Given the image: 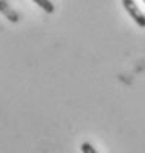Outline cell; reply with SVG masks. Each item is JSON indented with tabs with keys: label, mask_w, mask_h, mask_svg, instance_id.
Here are the masks:
<instances>
[{
	"label": "cell",
	"mask_w": 145,
	"mask_h": 153,
	"mask_svg": "<svg viewBox=\"0 0 145 153\" xmlns=\"http://www.w3.org/2000/svg\"><path fill=\"white\" fill-rule=\"evenodd\" d=\"M122 4L125 7L129 16L135 21V24L141 28H145V15L141 12V9L138 7L135 0H122Z\"/></svg>",
	"instance_id": "obj_1"
},
{
	"label": "cell",
	"mask_w": 145,
	"mask_h": 153,
	"mask_svg": "<svg viewBox=\"0 0 145 153\" xmlns=\"http://www.w3.org/2000/svg\"><path fill=\"white\" fill-rule=\"evenodd\" d=\"M0 12L6 16V18L9 19V21H12V22H18L19 21V16L18 13L4 1V0H0Z\"/></svg>",
	"instance_id": "obj_2"
},
{
	"label": "cell",
	"mask_w": 145,
	"mask_h": 153,
	"mask_svg": "<svg viewBox=\"0 0 145 153\" xmlns=\"http://www.w3.org/2000/svg\"><path fill=\"white\" fill-rule=\"evenodd\" d=\"M37 6H40L44 12L47 13H53L54 12V4L50 1V0H32Z\"/></svg>",
	"instance_id": "obj_3"
},
{
	"label": "cell",
	"mask_w": 145,
	"mask_h": 153,
	"mask_svg": "<svg viewBox=\"0 0 145 153\" xmlns=\"http://www.w3.org/2000/svg\"><path fill=\"white\" fill-rule=\"evenodd\" d=\"M81 152L82 153H98L90 143H82V144H81Z\"/></svg>",
	"instance_id": "obj_4"
},
{
	"label": "cell",
	"mask_w": 145,
	"mask_h": 153,
	"mask_svg": "<svg viewBox=\"0 0 145 153\" xmlns=\"http://www.w3.org/2000/svg\"><path fill=\"white\" fill-rule=\"evenodd\" d=\"M144 3H145V0H144Z\"/></svg>",
	"instance_id": "obj_5"
}]
</instances>
